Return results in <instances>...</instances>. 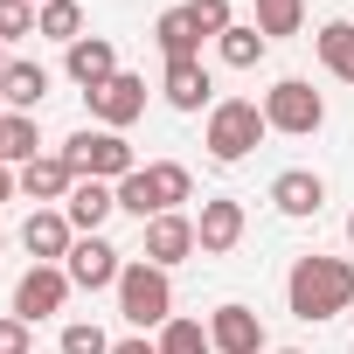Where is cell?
I'll return each instance as SVG.
<instances>
[{"mask_svg": "<svg viewBox=\"0 0 354 354\" xmlns=\"http://www.w3.org/2000/svg\"><path fill=\"white\" fill-rule=\"evenodd\" d=\"M8 63H15V56H8V42H0V70H8Z\"/></svg>", "mask_w": 354, "mask_h": 354, "instance_id": "obj_33", "label": "cell"}, {"mask_svg": "<svg viewBox=\"0 0 354 354\" xmlns=\"http://www.w3.org/2000/svg\"><path fill=\"white\" fill-rule=\"evenodd\" d=\"M84 104H91V118H97L104 132H125L132 118H146V77H132V70H118V77H111L104 91H91Z\"/></svg>", "mask_w": 354, "mask_h": 354, "instance_id": "obj_11", "label": "cell"}, {"mask_svg": "<svg viewBox=\"0 0 354 354\" xmlns=\"http://www.w3.org/2000/svg\"><path fill=\"white\" fill-rule=\"evenodd\" d=\"M70 243H77V230H70L63 209H28V223H21V250H28L35 264H63Z\"/></svg>", "mask_w": 354, "mask_h": 354, "instance_id": "obj_15", "label": "cell"}, {"mask_svg": "<svg viewBox=\"0 0 354 354\" xmlns=\"http://www.w3.org/2000/svg\"><path fill=\"white\" fill-rule=\"evenodd\" d=\"M264 125L285 132V139H313V132L326 125V97H319L306 77H278V84L264 91Z\"/></svg>", "mask_w": 354, "mask_h": 354, "instance_id": "obj_6", "label": "cell"}, {"mask_svg": "<svg viewBox=\"0 0 354 354\" xmlns=\"http://www.w3.org/2000/svg\"><path fill=\"white\" fill-rule=\"evenodd\" d=\"M202 243H195V216H153V223H139V257L146 264H160V271H174V264H188Z\"/></svg>", "mask_w": 354, "mask_h": 354, "instance_id": "obj_9", "label": "cell"}, {"mask_svg": "<svg viewBox=\"0 0 354 354\" xmlns=\"http://www.w3.org/2000/svg\"><path fill=\"white\" fill-rule=\"evenodd\" d=\"M49 97V70L42 63H8V70H0V104H8V111H35Z\"/></svg>", "mask_w": 354, "mask_h": 354, "instance_id": "obj_20", "label": "cell"}, {"mask_svg": "<svg viewBox=\"0 0 354 354\" xmlns=\"http://www.w3.org/2000/svg\"><path fill=\"white\" fill-rule=\"evenodd\" d=\"M153 347H160V354H216L209 326H202V319H181V313L160 326V340H153Z\"/></svg>", "mask_w": 354, "mask_h": 354, "instance_id": "obj_25", "label": "cell"}, {"mask_svg": "<svg viewBox=\"0 0 354 354\" xmlns=\"http://www.w3.org/2000/svg\"><path fill=\"white\" fill-rule=\"evenodd\" d=\"M313 49H319V63H326V77H340V84H354V21H326V28L313 35Z\"/></svg>", "mask_w": 354, "mask_h": 354, "instance_id": "obj_23", "label": "cell"}, {"mask_svg": "<svg viewBox=\"0 0 354 354\" xmlns=\"http://www.w3.org/2000/svg\"><path fill=\"white\" fill-rule=\"evenodd\" d=\"M271 354H306V347H271Z\"/></svg>", "mask_w": 354, "mask_h": 354, "instance_id": "obj_34", "label": "cell"}, {"mask_svg": "<svg viewBox=\"0 0 354 354\" xmlns=\"http://www.w3.org/2000/svg\"><path fill=\"white\" fill-rule=\"evenodd\" d=\"M209 340H216V354H264V319L243 299H230L209 313Z\"/></svg>", "mask_w": 354, "mask_h": 354, "instance_id": "obj_14", "label": "cell"}, {"mask_svg": "<svg viewBox=\"0 0 354 354\" xmlns=\"http://www.w3.org/2000/svg\"><path fill=\"white\" fill-rule=\"evenodd\" d=\"M15 188H21L35 209H63V202H70V188H77V167H70L63 153H42V160L15 167Z\"/></svg>", "mask_w": 354, "mask_h": 354, "instance_id": "obj_12", "label": "cell"}, {"mask_svg": "<svg viewBox=\"0 0 354 354\" xmlns=\"http://www.w3.org/2000/svg\"><path fill=\"white\" fill-rule=\"evenodd\" d=\"M35 8H42V0H35Z\"/></svg>", "mask_w": 354, "mask_h": 354, "instance_id": "obj_38", "label": "cell"}, {"mask_svg": "<svg viewBox=\"0 0 354 354\" xmlns=\"http://www.w3.org/2000/svg\"><path fill=\"white\" fill-rule=\"evenodd\" d=\"M264 132H271V125H264V104H257V97H216V104H209V132H202V146H209L216 167H236V160L257 153Z\"/></svg>", "mask_w": 354, "mask_h": 354, "instance_id": "obj_4", "label": "cell"}, {"mask_svg": "<svg viewBox=\"0 0 354 354\" xmlns=\"http://www.w3.org/2000/svg\"><path fill=\"white\" fill-rule=\"evenodd\" d=\"M118 319L132 333H160L174 319V278L160 264H146V257H125V271H118Z\"/></svg>", "mask_w": 354, "mask_h": 354, "instance_id": "obj_3", "label": "cell"}, {"mask_svg": "<svg viewBox=\"0 0 354 354\" xmlns=\"http://www.w3.org/2000/svg\"><path fill=\"white\" fill-rule=\"evenodd\" d=\"M271 209L278 216H292V223H306V216H319L326 209V181L313 167H285L278 181H271Z\"/></svg>", "mask_w": 354, "mask_h": 354, "instance_id": "obj_16", "label": "cell"}, {"mask_svg": "<svg viewBox=\"0 0 354 354\" xmlns=\"http://www.w3.org/2000/svg\"><path fill=\"white\" fill-rule=\"evenodd\" d=\"M63 70H70V84L91 97V91H104V84L118 77V42H111V35H84V42L63 49Z\"/></svg>", "mask_w": 354, "mask_h": 354, "instance_id": "obj_13", "label": "cell"}, {"mask_svg": "<svg viewBox=\"0 0 354 354\" xmlns=\"http://www.w3.org/2000/svg\"><path fill=\"white\" fill-rule=\"evenodd\" d=\"M111 354H160V347H153L146 333H132V340H111Z\"/></svg>", "mask_w": 354, "mask_h": 354, "instance_id": "obj_31", "label": "cell"}, {"mask_svg": "<svg viewBox=\"0 0 354 354\" xmlns=\"http://www.w3.org/2000/svg\"><path fill=\"white\" fill-rule=\"evenodd\" d=\"M63 160L77 167V181H125V174H139V160H132V146H125V132H104V125H84V132H70L63 139Z\"/></svg>", "mask_w": 354, "mask_h": 354, "instance_id": "obj_5", "label": "cell"}, {"mask_svg": "<svg viewBox=\"0 0 354 354\" xmlns=\"http://www.w3.org/2000/svg\"><path fill=\"white\" fill-rule=\"evenodd\" d=\"M63 271H70V285H77V292H118L125 250H118L111 236H77V243H70V257H63Z\"/></svg>", "mask_w": 354, "mask_h": 354, "instance_id": "obj_7", "label": "cell"}, {"mask_svg": "<svg viewBox=\"0 0 354 354\" xmlns=\"http://www.w3.org/2000/svg\"><path fill=\"white\" fill-rule=\"evenodd\" d=\"M35 35V0H0V42Z\"/></svg>", "mask_w": 354, "mask_h": 354, "instance_id": "obj_29", "label": "cell"}, {"mask_svg": "<svg viewBox=\"0 0 354 354\" xmlns=\"http://www.w3.org/2000/svg\"><path fill=\"white\" fill-rule=\"evenodd\" d=\"M56 347H63V354H111V333H104L97 319H70Z\"/></svg>", "mask_w": 354, "mask_h": 354, "instance_id": "obj_27", "label": "cell"}, {"mask_svg": "<svg viewBox=\"0 0 354 354\" xmlns=\"http://www.w3.org/2000/svg\"><path fill=\"white\" fill-rule=\"evenodd\" d=\"M63 216H70L77 236H104V223L118 216V188H111V181H77L70 202H63Z\"/></svg>", "mask_w": 354, "mask_h": 354, "instance_id": "obj_17", "label": "cell"}, {"mask_svg": "<svg viewBox=\"0 0 354 354\" xmlns=\"http://www.w3.org/2000/svg\"><path fill=\"white\" fill-rule=\"evenodd\" d=\"M181 202H195V174H188L181 160H153V167H139V174H125V181H118V209L139 216V223L174 216Z\"/></svg>", "mask_w": 354, "mask_h": 354, "instance_id": "obj_2", "label": "cell"}, {"mask_svg": "<svg viewBox=\"0 0 354 354\" xmlns=\"http://www.w3.org/2000/svg\"><path fill=\"white\" fill-rule=\"evenodd\" d=\"M8 195H21V188H15V174H8V167H0V202H8Z\"/></svg>", "mask_w": 354, "mask_h": 354, "instance_id": "obj_32", "label": "cell"}, {"mask_svg": "<svg viewBox=\"0 0 354 354\" xmlns=\"http://www.w3.org/2000/svg\"><path fill=\"white\" fill-rule=\"evenodd\" d=\"M0 354H35V326L15 319V313H0Z\"/></svg>", "mask_w": 354, "mask_h": 354, "instance_id": "obj_30", "label": "cell"}, {"mask_svg": "<svg viewBox=\"0 0 354 354\" xmlns=\"http://www.w3.org/2000/svg\"><path fill=\"white\" fill-rule=\"evenodd\" d=\"M243 230H250V216H243L236 195H209L202 216H195V243H202V257H230V250L243 243Z\"/></svg>", "mask_w": 354, "mask_h": 354, "instance_id": "obj_10", "label": "cell"}, {"mask_svg": "<svg viewBox=\"0 0 354 354\" xmlns=\"http://www.w3.org/2000/svg\"><path fill=\"white\" fill-rule=\"evenodd\" d=\"M35 35L42 42H84V0H42L35 8Z\"/></svg>", "mask_w": 354, "mask_h": 354, "instance_id": "obj_21", "label": "cell"}, {"mask_svg": "<svg viewBox=\"0 0 354 354\" xmlns=\"http://www.w3.org/2000/svg\"><path fill=\"white\" fill-rule=\"evenodd\" d=\"M264 49H271V42H264V28H257V21H236V28L216 42V56H223L230 70H257V63H264Z\"/></svg>", "mask_w": 354, "mask_h": 354, "instance_id": "obj_24", "label": "cell"}, {"mask_svg": "<svg viewBox=\"0 0 354 354\" xmlns=\"http://www.w3.org/2000/svg\"><path fill=\"white\" fill-rule=\"evenodd\" d=\"M0 167H8V146H0Z\"/></svg>", "mask_w": 354, "mask_h": 354, "instance_id": "obj_36", "label": "cell"}, {"mask_svg": "<svg viewBox=\"0 0 354 354\" xmlns=\"http://www.w3.org/2000/svg\"><path fill=\"white\" fill-rule=\"evenodd\" d=\"M0 146H8V167L42 160V125H35V111H0Z\"/></svg>", "mask_w": 354, "mask_h": 354, "instance_id": "obj_22", "label": "cell"}, {"mask_svg": "<svg viewBox=\"0 0 354 354\" xmlns=\"http://www.w3.org/2000/svg\"><path fill=\"white\" fill-rule=\"evenodd\" d=\"M347 243H354V216H347Z\"/></svg>", "mask_w": 354, "mask_h": 354, "instance_id": "obj_35", "label": "cell"}, {"mask_svg": "<svg viewBox=\"0 0 354 354\" xmlns=\"http://www.w3.org/2000/svg\"><path fill=\"white\" fill-rule=\"evenodd\" d=\"M0 111H8V104H0Z\"/></svg>", "mask_w": 354, "mask_h": 354, "instance_id": "obj_37", "label": "cell"}, {"mask_svg": "<svg viewBox=\"0 0 354 354\" xmlns=\"http://www.w3.org/2000/svg\"><path fill=\"white\" fill-rule=\"evenodd\" d=\"M77 285H70V271L63 264H28L21 278H15V319H49V313H63V299H70Z\"/></svg>", "mask_w": 354, "mask_h": 354, "instance_id": "obj_8", "label": "cell"}, {"mask_svg": "<svg viewBox=\"0 0 354 354\" xmlns=\"http://www.w3.org/2000/svg\"><path fill=\"white\" fill-rule=\"evenodd\" d=\"M153 42H160V56H167V63L202 56V28H195V15H188V0H181V8H167V15L153 21Z\"/></svg>", "mask_w": 354, "mask_h": 354, "instance_id": "obj_19", "label": "cell"}, {"mask_svg": "<svg viewBox=\"0 0 354 354\" xmlns=\"http://www.w3.org/2000/svg\"><path fill=\"white\" fill-rule=\"evenodd\" d=\"M0 243H8V236H0Z\"/></svg>", "mask_w": 354, "mask_h": 354, "instance_id": "obj_39", "label": "cell"}, {"mask_svg": "<svg viewBox=\"0 0 354 354\" xmlns=\"http://www.w3.org/2000/svg\"><path fill=\"white\" fill-rule=\"evenodd\" d=\"M188 15H195L202 42H223V35L236 28V15H230V0H188Z\"/></svg>", "mask_w": 354, "mask_h": 354, "instance_id": "obj_28", "label": "cell"}, {"mask_svg": "<svg viewBox=\"0 0 354 354\" xmlns=\"http://www.w3.org/2000/svg\"><path fill=\"white\" fill-rule=\"evenodd\" d=\"M257 28H264V42L299 35L306 28V0H257Z\"/></svg>", "mask_w": 354, "mask_h": 354, "instance_id": "obj_26", "label": "cell"}, {"mask_svg": "<svg viewBox=\"0 0 354 354\" xmlns=\"http://www.w3.org/2000/svg\"><path fill=\"white\" fill-rule=\"evenodd\" d=\"M160 97H167L174 111H202V104H216V77L202 70V56L167 63V70H160Z\"/></svg>", "mask_w": 354, "mask_h": 354, "instance_id": "obj_18", "label": "cell"}, {"mask_svg": "<svg viewBox=\"0 0 354 354\" xmlns=\"http://www.w3.org/2000/svg\"><path fill=\"white\" fill-rule=\"evenodd\" d=\"M285 306H292V319H306V326L354 313V264H347V257L306 250V257L285 271Z\"/></svg>", "mask_w": 354, "mask_h": 354, "instance_id": "obj_1", "label": "cell"}]
</instances>
